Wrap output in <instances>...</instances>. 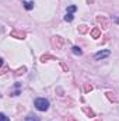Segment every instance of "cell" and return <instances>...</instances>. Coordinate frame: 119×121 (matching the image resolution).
Instances as JSON below:
<instances>
[{
    "label": "cell",
    "mask_w": 119,
    "mask_h": 121,
    "mask_svg": "<svg viewBox=\"0 0 119 121\" xmlns=\"http://www.w3.org/2000/svg\"><path fill=\"white\" fill-rule=\"evenodd\" d=\"M34 106L39 110V111H46L49 108V101L46 99H36L34 101Z\"/></svg>",
    "instance_id": "cell-1"
},
{
    "label": "cell",
    "mask_w": 119,
    "mask_h": 121,
    "mask_svg": "<svg viewBox=\"0 0 119 121\" xmlns=\"http://www.w3.org/2000/svg\"><path fill=\"white\" fill-rule=\"evenodd\" d=\"M1 120H3V121H8V118H7V116H6V114H1Z\"/></svg>",
    "instance_id": "cell-8"
},
{
    "label": "cell",
    "mask_w": 119,
    "mask_h": 121,
    "mask_svg": "<svg viewBox=\"0 0 119 121\" xmlns=\"http://www.w3.org/2000/svg\"><path fill=\"white\" fill-rule=\"evenodd\" d=\"M25 121H39V117L35 114H30L28 117H25Z\"/></svg>",
    "instance_id": "cell-3"
},
{
    "label": "cell",
    "mask_w": 119,
    "mask_h": 121,
    "mask_svg": "<svg viewBox=\"0 0 119 121\" xmlns=\"http://www.w3.org/2000/svg\"><path fill=\"white\" fill-rule=\"evenodd\" d=\"M109 49H104V51H99V52H97L95 55H94V58L97 60H99V59H104V58H107V56H109Z\"/></svg>",
    "instance_id": "cell-2"
},
{
    "label": "cell",
    "mask_w": 119,
    "mask_h": 121,
    "mask_svg": "<svg viewBox=\"0 0 119 121\" xmlns=\"http://www.w3.org/2000/svg\"><path fill=\"white\" fill-rule=\"evenodd\" d=\"M73 54H74V55H81L83 51H81V48H79V47H73Z\"/></svg>",
    "instance_id": "cell-6"
},
{
    "label": "cell",
    "mask_w": 119,
    "mask_h": 121,
    "mask_svg": "<svg viewBox=\"0 0 119 121\" xmlns=\"http://www.w3.org/2000/svg\"><path fill=\"white\" fill-rule=\"evenodd\" d=\"M64 20H66L67 23L73 21V13H66V16H64Z\"/></svg>",
    "instance_id": "cell-5"
},
{
    "label": "cell",
    "mask_w": 119,
    "mask_h": 121,
    "mask_svg": "<svg viewBox=\"0 0 119 121\" xmlns=\"http://www.w3.org/2000/svg\"><path fill=\"white\" fill-rule=\"evenodd\" d=\"M76 10H77V7H76V6H70V7L67 9V13H74Z\"/></svg>",
    "instance_id": "cell-7"
},
{
    "label": "cell",
    "mask_w": 119,
    "mask_h": 121,
    "mask_svg": "<svg viewBox=\"0 0 119 121\" xmlns=\"http://www.w3.org/2000/svg\"><path fill=\"white\" fill-rule=\"evenodd\" d=\"M23 4H24V7H25L27 10H31V9L34 7V1H24Z\"/></svg>",
    "instance_id": "cell-4"
}]
</instances>
